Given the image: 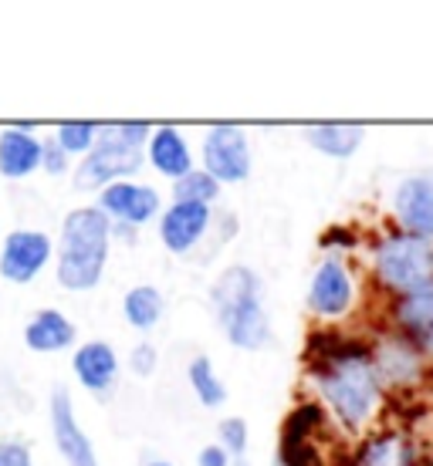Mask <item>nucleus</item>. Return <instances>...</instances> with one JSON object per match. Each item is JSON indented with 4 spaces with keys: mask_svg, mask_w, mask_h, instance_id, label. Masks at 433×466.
<instances>
[{
    "mask_svg": "<svg viewBox=\"0 0 433 466\" xmlns=\"http://www.w3.org/2000/svg\"><path fill=\"white\" fill-rule=\"evenodd\" d=\"M78 339V328L68 315H61L55 308H41L27 318L24 325V345L37 355H55V351H68Z\"/></svg>",
    "mask_w": 433,
    "mask_h": 466,
    "instance_id": "18",
    "label": "nucleus"
},
{
    "mask_svg": "<svg viewBox=\"0 0 433 466\" xmlns=\"http://www.w3.org/2000/svg\"><path fill=\"white\" fill-rule=\"evenodd\" d=\"M156 365H160V351H156V345H149V341H142V345H136L129 355V369L139 379H149L152 372H156Z\"/></svg>",
    "mask_w": 433,
    "mask_h": 466,
    "instance_id": "31",
    "label": "nucleus"
},
{
    "mask_svg": "<svg viewBox=\"0 0 433 466\" xmlns=\"http://www.w3.org/2000/svg\"><path fill=\"white\" fill-rule=\"evenodd\" d=\"M146 466H173V463H166V460H149Z\"/></svg>",
    "mask_w": 433,
    "mask_h": 466,
    "instance_id": "35",
    "label": "nucleus"
},
{
    "mask_svg": "<svg viewBox=\"0 0 433 466\" xmlns=\"http://www.w3.org/2000/svg\"><path fill=\"white\" fill-rule=\"evenodd\" d=\"M217 446H221L231 460L244 456L247 446H251V430H247V420H241V416H227V420H221V426H217Z\"/></svg>",
    "mask_w": 433,
    "mask_h": 466,
    "instance_id": "26",
    "label": "nucleus"
},
{
    "mask_svg": "<svg viewBox=\"0 0 433 466\" xmlns=\"http://www.w3.org/2000/svg\"><path fill=\"white\" fill-rule=\"evenodd\" d=\"M393 213L399 220V230L413 237L433 240V179L430 176H407L399 179L393 193Z\"/></svg>",
    "mask_w": 433,
    "mask_h": 466,
    "instance_id": "13",
    "label": "nucleus"
},
{
    "mask_svg": "<svg viewBox=\"0 0 433 466\" xmlns=\"http://www.w3.org/2000/svg\"><path fill=\"white\" fill-rule=\"evenodd\" d=\"M41 142L27 122L7 126L0 132V176L4 179H27L41 166Z\"/></svg>",
    "mask_w": 433,
    "mask_h": 466,
    "instance_id": "15",
    "label": "nucleus"
},
{
    "mask_svg": "<svg viewBox=\"0 0 433 466\" xmlns=\"http://www.w3.org/2000/svg\"><path fill=\"white\" fill-rule=\"evenodd\" d=\"M95 139H98V126L95 122H61L55 128V142L68 156H88L95 149Z\"/></svg>",
    "mask_w": 433,
    "mask_h": 466,
    "instance_id": "25",
    "label": "nucleus"
},
{
    "mask_svg": "<svg viewBox=\"0 0 433 466\" xmlns=\"http://www.w3.org/2000/svg\"><path fill=\"white\" fill-rule=\"evenodd\" d=\"M95 207L106 213L112 223H126V227L139 230V227H146V223L163 213V199H160L156 187H146V183H136V179H122V183L98 189Z\"/></svg>",
    "mask_w": 433,
    "mask_h": 466,
    "instance_id": "10",
    "label": "nucleus"
},
{
    "mask_svg": "<svg viewBox=\"0 0 433 466\" xmlns=\"http://www.w3.org/2000/svg\"><path fill=\"white\" fill-rule=\"evenodd\" d=\"M221 197V183L203 169H193L183 179L173 183V203H200V207H213V199Z\"/></svg>",
    "mask_w": 433,
    "mask_h": 466,
    "instance_id": "23",
    "label": "nucleus"
},
{
    "mask_svg": "<svg viewBox=\"0 0 433 466\" xmlns=\"http://www.w3.org/2000/svg\"><path fill=\"white\" fill-rule=\"evenodd\" d=\"M356 304V280L342 257H325L308 284V311L318 318H345Z\"/></svg>",
    "mask_w": 433,
    "mask_h": 466,
    "instance_id": "9",
    "label": "nucleus"
},
{
    "mask_svg": "<svg viewBox=\"0 0 433 466\" xmlns=\"http://www.w3.org/2000/svg\"><path fill=\"white\" fill-rule=\"evenodd\" d=\"M393 325H397V335L417 345L423 355L433 359V288L420 294H407V298H397L393 304Z\"/></svg>",
    "mask_w": 433,
    "mask_h": 466,
    "instance_id": "16",
    "label": "nucleus"
},
{
    "mask_svg": "<svg viewBox=\"0 0 433 466\" xmlns=\"http://www.w3.org/2000/svg\"><path fill=\"white\" fill-rule=\"evenodd\" d=\"M0 466H35L31 443H27V440H21V436L0 440Z\"/></svg>",
    "mask_w": 433,
    "mask_h": 466,
    "instance_id": "30",
    "label": "nucleus"
},
{
    "mask_svg": "<svg viewBox=\"0 0 433 466\" xmlns=\"http://www.w3.org/2000/svg\"><path fill=\"white\" fill-rule=\"evenodd\" d=\"M163 311H166L163 291L152 288V284H136L122 298V318H126V325L142 331V335H149L152 328L160 325Z\"/></svg>",
    "mask_w": 433,
    "mask_h": 466,
    "instance_id": "21",
    "label": "nucleus"
},
{
    "mask_svg": "<svg viewBox=\"0 0 433 466\" xmlns=\"http://www.w3.org/2000/svg\"><path fill=\"white\" fill-rule=\"evenodd\" d=\"M37 169L47 176H65L71 169V156L55 139H45L41 142V166Z\"/></svg>",
    "mask_w": 433,
    "mask_h": 466,
    "instance_id": "29",
    "label": "nucleus"
},
{
    "mask_svg": "<svg viewBox=\"0 0 433 466\" xmlns=\"http://www.w3.org/2000/svg\"><path fill=\"white\" fill-rule=\"evenodd\" d=\"M366 139L363 126H352V122H318V126L304 128V142L318 149L322 156H332V159H349L359 152Z\"/></svg>",
    "mask_w": 433,
    "mask_h": 466,
    "instance_id": "20",
    "label": "nucleus"
},
{
    "mask_svg": "<svg viewBox=\"0 0 433 466\" xmlns=\"http://www.w3.org/2000/svg\"><path fill=\"white\" fill-rule=\"evenodd\" d=\"M213 223L211 207H200V203H170L160 213V240L170 254L183 257L207 237Z\"/></svg>",
    "mask_w": 433,
    "mask_h": 466,
    "instance_id": "12",
    "label": "nucleus"
},
{
    "mask_svg": "<svg viewBox=\"0 0 433 466\" xmlns=\"http://www.w3.org/2000/svg\"><path fill=\"white\" fill-rule=\"evenodd\" d=\"M369 359H373L379 385L410 389V385H417L423 379V351L417 345H410L403 335H397V331L376 341V349H369Z\"/></svg>",
    "mask_w": 433,
    "mask_h": 466,
    "instance_id": "11",
    "label": "nucleus"
},
{
    "mask_svg": "<svg viewBox=\"0 0 433 466\" xmlns=\"http://www.w3.org/2000/svg\"><path fill=\"white\" fill-rule=\"evenodd\" d=\"M231 466H251V460H247V456H237V460H231Z\"/></svg>",
    "mask_w": 433,
    "mask_h": 466,
    "instance_id": "34",
    "label": "nucleus"
},
{
    "mask_svg": "<svg viewBox=\"0 0 433 466\" xmlns=\"http://www.w3.org/2000/svg\"><path fill=\"white\" fill-rule=\"evenodd\" d=\"M356 466H423L420 453L407 432H373L366 436L356 456H352Z\"/></svg>",
    "mask_w": 433,
    "mask_h": 466,
    "instance_id": "19",
    "label": "nucleus"
},
{
    "mask_svg": "<svg viewBox=\"0 0 433 466\" xmlns=\"http://www.w3.org/2000/svg\"><path fill=\"white\" fill-rule=\"evenodd\" d=\"M197 463L200 466H231V456L223 453L217 443H211V446H203V450H200Z\"/></svg>",
    "mask_w": 433,
    "mask_h": 466,
    "instance_id": "32",
    "label": "nucleus"
},
{
    "mask_svg": "<svg viewBox=\"0 0 433 466\" xmlns=\"http://www.w3.org/2000/svg\"><path fill=\"white\" fill-rule=\"evenodd\" d=\"M102 132H106L108 139L122 142V146H132V149H146V142H149L152 128L146 122H102Z\"/></svg>",
    "mask_w": 433,
    "mask_h": 466,
    "instance_id": "27",
    "label": "nucleus"
},
{
    "mask_svg": "<svg viewBox=\"0 0 433 466\" xmlns=\"http://www.w3.org/2000/svg\"><path fill=\"white\" fill-rule=\"evenodd\" d=\"M146 163L166 179H183L187 173H193V152H190L183 132L173 126H156L152 128L149 142H146Z\"/></svg>",
    "mask_w": 433,
    "mask_h": 466,
    "instance_id": "17",
    "label": "nucleus"
},
{
    "mask_svg": "<svg viewBox=\"0 0 433 466\" xmlns=\"http://www.w3.org/2000/svg\"><path fill=\"white\" fill-rule=\"evenodd\" d=\"M254 169L251 139L241 126L221 122L211 126L203 136V173H211L217 183H244Z\"/></svg>",
    "mask_w": 433,
    "mask_h": 466,
    "instance_id": "6",
    "label": "nucleus"
},
{
    "mask_svg": "<svg viewBox=\"0 0 433 466\" xmlns=\"http://www.w3.org/2000/svg\"><path fill=\"white\" fill-rule=\"evenodd\" d=\"M146 166V149H132V146H122V142L108 139L106 132L98 128V139H95V149L88 156H82V163L75 166V189L82 193H98V189L112 187V183H122V179H132Z\"/></svg>",
    "mask_w": 433,
    "mask_h": 466,
    "instance_id": "5",
    "label": "nucleus"
},
{
    "mask_svg": "<svg viewBox=\"0 0 433 466\" xmlns=\"http://www.w3.org/2000/svg\"><path fill=\"white\" fill-rule=\"evenodd\" d=\"M47 420H51V440H55V450L68 466H102L98 456H95L92 440L85 436L82 422H78V412H75V399L65 385H55L51 389V399H47Z\"/></svg>",
    "mask_w": 433,
    "mask_h": 466,
    "instance_id": "7",
    "label": "nucleus"
},
{
    "mask_svg": "<svg viewBox=\"0 0 433 466\" xmlns=\"http://www.w3.org/2000/svg\"><path fill=\"white\" fill-rule=\"evenodd\" d=\"M55 257V240L45 230H14L0 247V278L11 284H31Z\"/></svg>",
    "mask_w": 433,
    "mask_h": 466,
    "instance_id": "8",
    "label": "nucleus"
},
{
    "mask_svg": "<svg viewBox=\"0 0 433 466\" xmlns=\"http://www.w3.org/2000/svg\"><path fill=\"white\" fill-rule=\"evenodd\" d=\"M322 420H325V409L318 406V402L298 406L292 416H288V422H284L282 443H304V440H312V432L322 426Z\"/></svg>",
    "mask_w": 433,
    "mask_h": 466,
    "instance_id": "24",
    "label": "nucleus"
},
{
    "mask_svg": "<svg viewBox=\"0 0 433 466\" xmlns=\"http://www.w3.org/2000/svg\"><path fill=\"white\" fill-rule=\"evenodd\" d=\"M278 463L282 466H325V460H322V453H318V446L312 443V440H304V443H282Z\"/></svg>",
    "mask_w": 433,
    "mask_h": 466,
    "instance_id": "28",
    "label": "nucleus"
},
{
    "mask_svg": "<svg viewBox=\"0 0 433 466\" xmlns=\"http://www.w3.org/2000/svg\"><path fill=\"white\" fill-rule=\"evenodd\" d=\"M373 278L397 298L433 288V240L403 230L383 233L373 244Z\"/></svg>",
    "mask_w": 433,
    "mask_h": 466,
    "instance_id": "4",
    "label": "nucleus"
},
{
    "mask_svg": "<svg viewBox=\"0 0 433 466\" xmlns=\"http://www.w3.org/2000/svg\"><path fill=\"white\" fill-rule=\"evenodd\" d=\"M112 237H122V240H136V227H126V223H112Z\"/></svg>",
    "mask_w": 433,
    "mask_h": 466,
    "instance_id": "33",
    "label": "nucleus"
},
{
    "mask_svg": "<svg viewBox=\"0 0 433 466\" xmlns=\"http://www.w3.org/2000/svg\"><path fill=\"white\" fill-rule=\"evenodd\" d=\"M308 355H312V379L325 409L349 432H363L383 399V385L376 379L369 349L359 341L332 339L328 349H308Z\"/></svg>",
    "mask_w": 433,
    "mask_h": 466,
    "instance_id": "1",
    "label": "nucleus"
},
{
    "mask_svg": "<svg viewBox=\"0 0 433 466\" xmlns=\"http://www.w3.org/2000/svg\"><path fill=\"white\" fill-rule=\"evenodd\" d=\"M187 382L203 409H221L227 402V385L221 382V375H217V369H213V361L207 355H197L187 365Z\"/></svg>",
    "mask_w": 433,
    "mask_h": 466,
    "instance_id": "22",
    "label": "nucleus"
},
{
    "mask_svg": "<svg viewBox=\"0 0 433 466\" xmlns=\"http://www.w3.org/2000/svg\"><path fill=\"white\" fill-rule=\"evenodd\" d=\"M211 308L223 339L241 351L271 345V315L264 308V280L247 264H231L211 284Z\"/></svg>",
    "mask_w": 433,
    "mask_h": 466,
    "instance_id": "2",
    "label": "nucleus"
},
{
    "mask_svg": "<svg viewBox=\"0 0 433 466\" xmlns=\"http://www.w3.org/2000/svg\"><path fill=\"white\" fill-rule=\"evenodd\" d=\"M112 250V220L98 207H75L61 220V237L55 244L58 284L65 291H92L106 274Z\"/></svg>",
    "mask_w": 433,
    "mask_h": 466,
    "instance_id": "3",
    "label": "nucleus"
},
{
    "mask_svg": "<svg viewBox=\"0 0 433 466\" xmlns=\"http://www.w3.org/2000/svg\"><path fill=\"white\" fill-rule=\"evenodd\" d=\"M71 372H75L78 385L88 389L92 396H108V392H116V379H119L116 349L102 339L85 341V345H78L75 355H71Z\"/></svg>",
    "mask_w": 433,
    "mask_h": 466,
    "instance_id": "14",
    "label": "nucleus"
}]
</instances>
